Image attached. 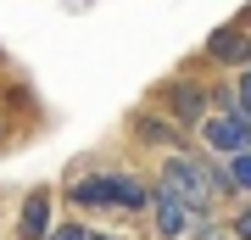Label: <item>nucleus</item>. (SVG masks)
I'll use <instances>...</instances> for the list:
<instances>
[{
  "instance_id": "nucleus-1",
  "label": "nucleus",
  "mask_w": 251,
  "mask_h": 240,
  "mask_svg": "<svg viewBox=\"0 0 251 240\" xmlns=\"http://www.w3.org/2000/svg\"><path fill=\"white\" fill-rule=\"evenodd\" d=\"M224 190H229L224 173H218L206 157H184V151L162 157V196L184 201L190 213H206V207H212V196H224Z\"/></svg>"
},
{
  "instance_id": "nucleus-2",
  "label": "nucleus",
  "mask_w": 251,
  "mask_h": 240,
  "mask_svg": "<svg viewBox=\"0 0 251 240\" xmlns=\"http://www.w3.org/2000/svg\"><path fill=\"white\" fill-rule=\"evenodd\" d=\"M67 196L78 201V207H145L151 201V190L140 185L134 173H90V179H78V185H67Z\"/></svg>"
},
{
  "instance_id": "nucleus-3",
  "label": "nucleus",
  "mask_w": 251,
  "mask_h": 240,
  "mask_svg": "<svg viewBox=\"0 0 251 240\" xmlns=\"http://www.w3.org/2000/svg\"><path fill=\"white\" fill-rule=\"evenodd\" d=\"M201 140L212 157H246L251 151V123L234 112H206L201 117Z\"/></svg>"
},
{
  "instance_id": "nucleus-4",
  "label": "nucleus",
  "mask_w": 251,
  "mask_h": 240,
  "mask_svg": "<svg viewBox=\"0 0 251 240\" xmlns=\"http://www.w3.org/2000/svg\"><path fill=\"white\" fill-rule=\"evenodd\" d=\"M168 107H173V117H179V123H190V129H201V117L212 112V95H206L201 84H168Z\"/></svg>"
},
{
  "instance_id": "nucleus-5",
  "label": "nucleus",
  "mask_w": 251,
  "mask_h": 240,
  "mask_svg": "<svg viewBox=\"0 0 251 240\" xmlns=\"http://www.w3.org/2000/svg\"><path fill=\"white\" fill-rule=\"evenodd\" d=\"M151 213H156V235H162V240H179V235L190 229V223L201 218V213H190L184 201H173V196H162V190H156V196H151Z\"/></svg>"
},
{
  "instance_id": "nucleus-6",
  "label": "nucleus",
  "mask_w": 251,
  "mask_h": 240,
  "mask_svg": "<svg viewBox=\"0 0 251 240\" xmlns=\"http://www.w3.org/2000/svg\"><path fill=\"white\" fill-rule=\"evenodd\" d=\"M17 235H23V240H45V235H50V196H45V190H34V196L23 201Z\"/></svg>"
},
{
  "instance_id": "nucleus-7",
  "label": "nucleus",
  "mask_w": 251,
  "mask_h": 240,
  "mask_svg": "<svg viewBox=\"0 0 251 240\" xmlns=\"http://www.w3.org/2000/svg\"><path fill=\"white\" fill-rule=\"evenodd\" d=\"M206 51H212L224 67H246V62H251V45H246L240 28H218V34L206 39Z\"/></svg>"
},
{
  "instance_id": "nucleus-8",
  "label": "nucleus",
  "mask_w": 251,
  "mask_h": 240,
  "mask_svg": "<svg viewBox=\"0 0 251 240\" xmlns=\"http://www.w3.org/2000/svg\"><path fill=\"white\" fill-rule=\"evenodd\" d=\"M134 129H140L145 145H179V140H184L179 123H168V117H134Z\"/></svg>"
},
{
  "instance_id": "nucleus-9",
  "label": "nucleus",
  "mask_w": 251,
  "mask_h": 240,
  "mask_svg": "<svg viewBox=\"0 0 251 240\" xmlns=\"http://www.w3.org/2000/svg\"><path fill=\"white\" fill-rule=\"evenodd\" d=\"M224 185H229V190H251V151H246V157H229Z\"/></svg>"
},
{
  "instance_id": "nucleus-10",
  "label": "nucleus",
  "mask_w": 251,
  "mask_h": 240,
  "mask_svg": "<svg viewBox=\"0 0 251 240\" xmlns=\"http://www.w3.org/2000/svg\"><path fill=\"white\" fill-rule=\"evenodd\" d=\"M45 240H90V229H84V223H62V229H50Z\"/></svg>"
},
{
  "instance_id": "nucleus-11",
  "label": "nucleus",
  "mask_w": 251,
  "mask_h": 240,
  "mask_svg": "<svg viewBox=\"0 0 251 240\" xmlns=\"http://www.w3.org/2000/svg\"><path fill=\"white\" fill-rule=\"evenodd\" d=\"M90 240H112V235H90Z\"/></svg>"
}]
</instances>
